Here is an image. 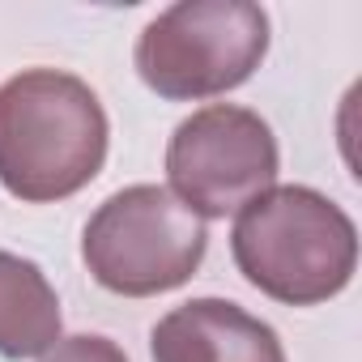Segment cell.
Wrapping results in <instances>:
<instances>
[{
    "instance_id": "6da1fadb",
    "label": "cell",
    "mask_w": 362,
    "mask_h": 362,
    "mask_svg": "<svg viewBox=\"0 0 362 362\" xmlns=\"http://www.w3.org/2000/svg\"><path fill=\"white\" fill-rule=\"evenodd\" d=\"M98 94L60 69H26L0 86V184L26 205L77 197L107 162Z\"/></svg>"
},
{
    "instance_id": "7a4b0ae2",
    "label": "cell",
    "mask_w": 362,
    "mask_h": 362,
    "mask_svg": "<svg viewBox=\"0 0 362 362\" xmlns=\"http://www.w3.org/2000/svg\"><path fill=\"white\" fill-rule=\"evenodd\" d=\"M230 252L260 294L286 307H315L354 281L358 230L324 192L281 184L239 209Z\"/></svg>"
},
{
    "instance_id": "3957f363",
    "label": "cell",
    "mask_w": 362,
    "mask_h": 362,
    "mask_svg": "<svg viewBox=\"0 0 362 362\" xmlns=\"http://www.w3.org/2000/svg\"><path fill=\"white\" fill-rule=\"evenodd\" d=\"M269 52V18L252 0H184L136 39V73L166 103L218 98L243 86Z\"/></svg>"
},
{
    "instance_id": "277c9868",
    "label": "cell",
    "mask_w": 362,
    "mask_h": 362,
    "mask_svg": "<svg viewBox=\"0 0 362 362\" xmlns=\"http://www.w3.org/2000/svg\"><path fill=\"white\" fill-rule=\"evenodd\" d=\"M209 247L205 222L158 184L107 197L81 235L90 277L124 298H149L192 281Z\"/></svg>"
},
{
    "instance_id": "5b68a950",
    "label": "cell",
    "mask_w": 362,
    "mask_h": 362,
    "mask_svg": "<svg viewBox=\"0 0 362 362\" xmlns=\"http://www.w3.org/2000/svg\"><path fill=\"white\" fill-rule=\"evenodd\" d=\"M277 136L256 111L214 103L192 111L170 132L166 192L201 222L226 218L277 188Z\"/></svg>"
},
{
    "instance_id": "8992f818",
    "label": "cell",
    "mask_w": 362,
    "mask_h": 362,
    "mask_svg": "<svg viewBox=\"0 0 362 362\" xmlns=\"http://www.w3.org/2000/svg\"><path fill=\"white\" fill-rule=\"evenodd\" d=\"M153 362H286L281 337L230 298H192L149 332Z\"/></svg>"
},
{
    "instance_id": "52a82bcc",
    "label": "cell",
    "mask_w": 362,
    "mask_h": 362,
    "mask_svg": "<svg viewBox=\"0 0 362 362\" xmlns=\"http://www.w3.org/2000/svg\"><path fill=\"white\" fill-rule=\"evenodd\" d=\"M60 298L47 273L13 252H0V358H43L60 341Z\"/></svg>"
},
{
    "instance_id": "ba28073f",
    "label": "cell",
    "mask_w": 362,
    "mask_h": 362,
    "mask_svg": "<svg viewBox=\"0 0 362 362\" xmlns=\"http://www.w3.org/2000/svg\"><path fill=\"white\" fill-rule=\"evenodd\" d=\"M43 362H128V354L98 332H77V337H60L43 354Z\"/></svg>"
}]
</instances>
